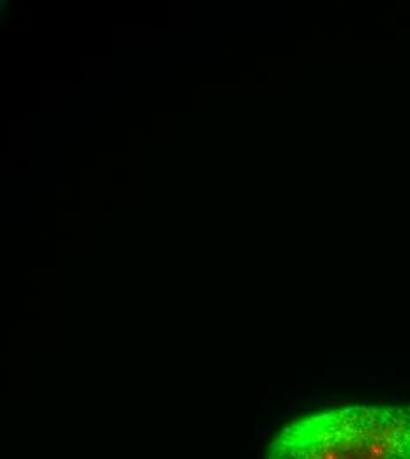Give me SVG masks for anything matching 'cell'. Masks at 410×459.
I'll use <instances>...</instances> for the list:
<instances>
[{
    "label": "cell",
    "mask_w": 410,
    "mask_h": 459,
    "mask_svg": "<svg viewBox=\"0 0 410 459\" xmlns=\"http://www.w3.org/2000/svg\"><path fill=\"white\" fill-rule=\"evenodd\" d=\"M266 459H410V404H352L297 419Z\"/></svg>",
    "instance_id": "cell-1"
}]
</instances>
